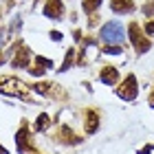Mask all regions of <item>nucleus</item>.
Instances as JSON below:
<instances>
[{
	"label": "nucleus",
	"mask_w": 154,
	"mask_h": 154,
	"mask_svg": "<svg viewBox=\"0 0 154 154\" xmlns=\"http://www.w3.org/2000/svg\"><path fill=\"white\" fill-rule=\"evenodd\" d=\"M99 38L106 42V44H123L125 29H123V24L119 22V20H108V22L101 26Z\"/></svg>",
	"instance_id": "1"
},
{
	"label": "nucleus",
	"mask_w": 154,
	"mask_h": 154,
	"mask_svg": "<svg viewBox=\"0 0 154 154\" xmlns=\"http://www.w3.org/2000/svg\"><path fill=\"white\" fill-rule=\"evenodd\" d=\"M128 38H130V42H132V46H134L137 55H143V53H148L150 48H152L150 38L143 33V29H141L137 22H130V24H128Z\"/></svg>",
	"instance_id": "2"
},
{
	"label": "nucleus",
	"mask_w": 154,
	"mask_h": 154,
	"mask_svg": "<svg viewBox=\"0 0 154 154\" xmlns=\"http://www.w3.org/2000/svg\"><path fill=\"white\" fill-rule=\"evenodd\" d=\"M0 93L2 95H11V97H22V99L29 101L26 86L18 79V77H11V75H2L0 77Z\"/></svg>",
	"instance_id": "3"
},
{
	"label": "nucleus",
	"mask_w": 154,
	"mask_h": 154,
	"mask_svg": "<svg viewBox=\"0 0 154 154\" xmlns=\"http://www.w3.org/2000/svg\"><path fill=\"white\" fill-rule=\"evenodd\" d=\"M117 95L121 97L123 101H134L137 99V95H139V82H137V77L132 73L117 86Z\"/></svg>",
	"instance_id": "4"
},
{
	"label": "nucleus",
	"mask_w": 154,
	"mask_h": 154,
	"mask_svg": "<svg viewBox=\"0 0 154 154\" xmlns=\"http://www.w3.org/2000/svg\"><path fill=\"white\" fill-rule=\"evenodd\" d=\"M31 64V51L29 46H24L22 40H18L13 44V57H11V66L13 68H29Z\"/></svg>",
	"instance_id": "5"
},
{
	"label": "nucleus",
	"mask_w": 154,
	"mask_h": 154,
	"mask_svg": "<svg viewBox=\"0 0 154 154\" xmlns=\"http://www.w3.org/2000/svg\"><path fill=\"white\" fill-rule=\"evenodd\" d=\"M16 145H18L20 152H33L35 150V145H33V134H31L26 121H20V128H18V134H16Z\"/></svg>",
	"instance_id": "6"
},
{
	"label": "nucleus",
	"mask_w": 154,
	"mask_h": 154,
	"mask_svg": "<svg viewBox=\"0 0 154 154\" xmlns=\"http://www.w3.org/2000/svg\"><path fill=\"white\" fill-rule=\"evenodd\" d=\"M64 2L62 0H46L44 7H42V13H44L46 18H51V20H62L64 18Z\"/></svg>",
	"instance_id": "7"
},
{
	"label": "nucleus",
	"mask_w": 154,
	"mask_h": 154,
	"mask_svg": "<svg viewBox=\"0 0 154 154\" xmlns=\"http://www.w3.org/2000/svg\"><path fill=\"white\" fill-rule=\"evenodd\" d=\"M55 139H57L60 143H64V145H77V143H82V137L75 134V130L71 128V125H62V128L57 130V134H55Z\"/></svg>",
	"instance_id": "8"
},
{
	"label": "nucleus",
	"mask_w": 154,
	"mask_h": 154,
	"mask_svg": "<svg viewBox=\"0 0 154 154\" xmlns=\"http://www.w3.org/2000/svg\"><path fill=\"white\" fill-rule=\"evenodd\" d=\"M84 130H86V134H95V132L99 130V112H97V110H86Z\"/></svg>",
	"instance_id": "9"
},
{
	"label": "nucleus",
	"mask_w": 154,
	"mask_h": 154,
	"mask_svg": "<svg viewBox=\"0 0 154 154\" xmlns=\"http://www.w3.org/2000/svg\"><path fill=\"white\" fill-rule=\"evenodd\" d=\"M48 68H53V62L48 60V57L38 55V57H35V66H29V73H31L33 77H40V75H44Z\"/></svg>",
	"instance_id": "10"
},
{
	"label": "nucleus",
	"mask_w": 154,
	"mask_h": 154,
	"mask_svg": "<svg viewBox=\"0 0 154 154\" xmlns=\"http://www.w3.org/2000/svg\"><path fill=\"white\" fill-rule=\"evenodd\" d=\"M99 79L106 84V86H112V84L119 82V71H117L115 66H110V64H108V66H103L101 71H99Z\"/></svg>",
	"instance_id": "11"
},
{
	"label": "nucleus",
	"mask_w": 154,
	"mask_h": 154,
	"mask_svg": "<svg viewBox=\"0 0 154 154\" xmlns=\"http://www.w3.org/2000/svg\"><path fill=\"white\" fill-rule=\"evenodd\" d=\"M134 7V0H110V9L115 13H132Z\"/></svg>",
	"instance_id": "12"
},
{
	"label": "nucleus",
	"mask_w": 154,
	"mask_h": 154,
	"mask_svg": "<svg viewBox=\"0 0 154 154\" xmlns=\"http://www.w3.org/2000/svg\"><path fill=\"white\" fill-rule=\"evenodd\" d=\"M101 2L103 0H82V9H84V13H97V9L101 7Z\"/></svg>",
	"instance_id": "13"
},
{
	"label": "nucleus",
	"mask_w": 154,
	"mask_h": 154,
	"mask_svg": "<svg viewBox=\"0 0 154 154\" xmlns=\"http://www.w3.org/2000/svg\"><path fill=\"white\" fill-rule=\"evenodd\" d=\"M48 128H51V117L42 112V115L35 119V132H46Z\"/></svg>",
	"instance_id": "14"
},
{
	"label": "nucleus",
	"mask_w": 154,
	"mask_h": 154,
	"mask_svg": "<svg viewBox=\"0 0 154 154\" xmlns=\"http://www.w3.org/2000/svg\"><path fill=\"white\" fill-rule=\"evenodd\" d=\"M73 60H75V48H68V51H66V57H64V64L60 66V71H62V73L68 71L71 64H73Z\"/></svg>",
	"instance_id": "15"
},
{
	"label": "nucleus",
	"mask_w": 154,
	"mask_h": 154,
	"mask_svg": "<svg viewBox=\"0 0 154 154\" xmlns=\"http://www.w3.org/2000/svg\"><path fill=\"white\" fill-rule=\"evenodd\" d=\"M103 53L119 55V53H123V46H121V44H106V46H103Z\"/></svg>",
	"instance_id": "16"
},
{
	"label": "nucleus",
	"mask_w": 154,
	"mask_h": 154,
	"mask_svg": "<svg viewBox=\"0 0 154 154\" xmlns=\"http://www.w3.org/2000/svg\"><path fill=\"white\" fill-rule=\"evenodd\" d=\"M143 13H145V16H154V0H145V2H143Z\"/></svg>",
	"instance_id": "17"
},
{
	"label": "nucleus",
	"mask_w": 154,
	"mask_h": 154,
	"mask_svg": "<svg viewBox=\"0 0 154 154\" xmlns=\"http://www.w3.org/2000/svg\"><path fill=\"white\" fill-rule=\"evenodd\" d=\"M18 26H22V18H20V16H13L11 24H9V31H20Z\"/></svg>",
	"instance_id": "18"
},
{
	"label": "nucleus",
	"mask_w": 154,
	"mask_h": 154,
	"mask_svg": "<svg viewBox=\"0 0 154 154\" xmlns=\"http://www.w3.org/2000/svg\"><path fill=\"white\" fill-rule=\"evenodd\" d=\"M7 35H9V26H0V48L7 42Z\"/></svg>",
	"instance_id": "19"
},
{
	"label": "nucleus",
	"mask_w": 154,
	"mask_h": 154,
	"mask_svg": "<svg viewBox=\"0 0 154 154\" xmlns=\"http://www.w3.org/2000/svg\"><path fill=\"white\" fill-rule=\"evenodd\" d=\"M97 22H99V16H97V13H90V16H88V29H90V26H95Z\"/></svg>",
	"instance_id": "20"
},
{
	"label": "nucleus",
	"mask_w": 154,
	"mask_h": 154,
	"mask_svg": "<svg viewBox=\"0 0 154 154\" xmlns=\"http://www.w3.org/2000/svg\"><path fill=\"white\" fill-rule=\"evenodd\" d=\"M143 29H145V35H154V20H150Z\"/></svg>",
	"instance_id": "21"
},
{
	"label": "nucleus",
	"mask_w": 154,
	"mask_h": 154,
	"mask_svg": "<svg viewBox=\"0 0 154 154\" xmlns=\"http://www.w3.org/2000/svg\"><path fill=\"white\" fill-rule=\"evenodd\" d=\"M51 40H62V33H57V31H51Z\"/></svg>",
	"instance_id": "22"
},
{
	"label": "nucleus",
	"mask_w": 154,
	"mask_h": 154,
	"mask_svg": "<svg viewBox=\"0 0 154 154\" xmlns=\"http://www.w3.org/2000/svg\"><path fill=\"white\" fill-rule=\"evenodd\" d=\"M150 150H154V145H150V148H145V150H141L139 154H150Z\"/></svg>",
	"instance_id": "23"
},
{
	"label": "nucleus",
	"mask_w": 154,
	"mask_h": 154,
	"mask_svg": "<svg viewBox=\"0 0 154 154\" xmlns=\"http://www.w3.org/2000/svg\"><path fill=\"white\" fill-rule=\"evenodd\" d=\"M150 106L154 108V93H150Z\"/></svg>",
	"instance_id": "24"
},
{
	"label": "nucleus",
	"mask_w": 154,
	"mask_h": 154,
	"mask_svg": "<svg viewBox=\"0 0 154 154\" xmlns=\"http://www.w3.org/2000/svg\"><path fill=\"white\" fill-rule=\"evenodd\" d=\"M0 154H9V152H7V150L2 148V145H0Z\"/></svg>",
	"instance_id": "25"
}]
</instances>
